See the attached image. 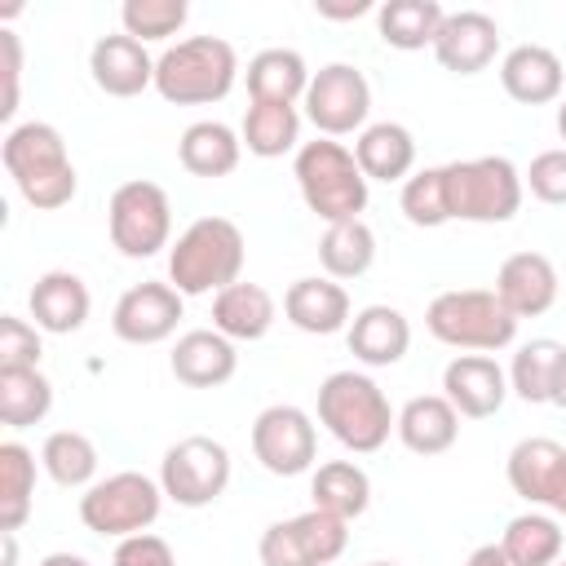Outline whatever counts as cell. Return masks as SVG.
Here are the masks:
<instances>
[{"instance_id": "13", "label": "cell", "mask_w": 566, "mask_h": 566, "mask_svg": "<svg viewBox=\"0 0 566 566\" xmlns=\"http://www.w3.org/2000/svg\"><path fill=\"white\" fill-rule=\"evenodd\" d=\"M252 455L274 478H296L318 455V429L296 402H274L252 420Z\"/></svg>"}, {"instance_id": "10", "label": "cell", "mask_w": 566, "mask_h": 566, "mask_svg": "<svg viewBox=\"0 0 566 566\" xmlns=\"http://www.w3.org/2000/svg\"><path fill=\"white\" fill-rule=\"evenodd\" d=\"M159 486L181 509H208L230 486V451L208 433L177 438L159 460Z\"/></svg>"}, {"instance_id": "41", "label": "cell", "mask_w": 566, "mask_h": 566, "mask_svg": "<svg viewBox=\"0 0 566 566\" xmlns=\"http://www.w3.org/2000/svg\"><path fill=\"white\" fill-rule=\"evenodd\" d=\"M40 327L18 318V314H4L0 318V371H31L40 367Z\"/></svg>"}, {"instance_id": "43", "label": "cell", "mask_w": 566, "mask_h": 566, "mask_svg": "<svg viewBox=\"0 0 566 566\" xmlns=\"http://www.w3.org/2000/svg\"><path fill=\"white\" fill-rule=\"evenodd\" d=\"M111 566H177V553L168 548V539L142 531V535H128L115 544Z\"/></svg>"}, {"instance_id": "33", "label": "cell", "mask_w": 566, "mask_h": 566, "mask_svg": "<svg viewBox=\"0 0 566 566\" xmlns=\"http://www.w3.org/2000/svg\"><path fill=\"white\" fill-rule=\"evenodd\" d=\"M562 354H566V345H557L553 336H535V340L517 345V354L509 363V394H517L531 407L548 402L557 367H562Z\"/></svg>"}, {"instance_id": "6", "label": "cell", "mask_w": 566, "mask_h": 566, "mask_svg": "<svg viewBox=\"0 0 566 566\" xmlns=\"http://www.w3.org/2000/svg\"><path fill=\"white\" fill-rule=\"evenodd\" d=\"M424 327L433 340L460 354H500L517 340V318L491 287H451L438 292L424 310Z\"/></svg>"}, {"instance_id": "2", "label": "cell", "mask_w": 566, "mask_h": 566, "mask_svg": "<svg viewBox=\"0 0 566 566\" xmlns=\"http://www.w3.org/2000/svg\"><path fill=\"white\" fill-rule=\"evenodd\" d=\"M243 230L230 217H199L190 221L177 243L168 248V283L181 296H217L243 274Z\"/></svg>"}, {"instance_id": "36", "label": "cell", "mask_w": 566, "mask_h": 566, "mask_svg": "<svg viewBox=\"0 0 566 566\" xmlns=\"http://www.w3.org/2000/svg\"><path fill=\"white\" fill-rule=\"evenodd\" d=\"M562 544L566 535L548 513H517L500 535V548L513 566H553L562 562Z\"/></svg>"}, {"instance_id": "17", "label": "cell", "mask_w": 566, "mask_h": 566, "mask_svg": "<svg viewBox=\"0 0 566 566\" xmlns=\"http://www.w3.org/2000/svg\"><path fill=\"white\" fill-rule=\"evenodd\" d=\"M442 398L464 420H486L509 398V371L491 354H455L442 367Z\"/></svg>"}, {"instance_id": "24", "label": "cell", "mask_w": 566, "mask_h": 566, "mask_svg": "<svg viewBox=\"0 0 566 566\" xmlns=\"http://www.w3.org/2000/svg\"><path fill=\"white\" fill-rule=\"evenodd\" d=\"M283 314L305 336H332L349 327V292L336 279H296L283 296Z\"/></svg>"}, {"instance_id": "25", "label": "cell", "mask_w": 566, "mask_h": 566, "mask_svg": "<svg viewBox=\"0 0 566 566\" xmlns=\"http://www.w3.org/2000/svg\"><path fill=\"white\" fill-rule=\"evenodd\" d=\"M394 433L411 455H442L460 438V411L442 394H420L398 411Z\"/></svg>"}, {"instance_id": "37", "label": "cell", "mask_w": 566, "mask_h": 566, "mask_svg": "<svg viewBox=\"0 0 566 566\" xmlns=\"http://www.w3.org/2000/svg\"><path fill=\"white\" fill-rule=\"evenodd\" d=\"M35 495V451L22 442H0V531H22Z\"/></svg>"}, {"instance_id": "26", "label": "cell", "mask_w": 566, "mask_h": 566, "mask_svg": "<svg viewBox=\"0 0 566 566\" xmlns=\"http://www.w3.org/2000/svg\"><path fill=\"white\" fill-rule=\"evenodd\" d=\"M354 159L367 181H407L416 168V137L398 119L367 124L354 142Z\"/></svg>"}, {"instance_id": "44", "label": "cell", "mask_w": 566, "mask_h": 566, "mask_svg": "<svg viewBox=\"0 0 566 566\" xmlns=\"http://www.w3.org/2000/svg\"><path fill=\"white\" fill-rule=\"evenodd\" d=\"M0 53H4V102H0V119H13V111H18V84H22V40L13 31H0Z\"/></svg>"}, {"instance_id": "4", "label": "cell", "mask_w": 566, "mask_h": 566, "mask_svg": "<svg viewBox=\"0 0 566 566\" xmlns=\"http://www.w3.org/2000/svg\"><path fill=\"white\" fill-rule=\"evenodd\" d=\"M239 80V53L221 35H190L155 57V93L172 106H212Z\"/></svg>"}, {"instance_id": "5", "label": "cell", "mask_w": 566, "mask_h": 566, "mask_svg": "<svg viewBox=\"0 0 566 566\" xmlns=\"http://www.w3.org/2000/svg\"><path fill=\"white\" fill-rule=\"evenodd\" d=\"M292 177L301 186L305 208L327 226L358 221L367 208V177H363L354 150L332 137L301 142V150L292 159Z\"/></svg>"}, {"instance_id": "47", "label": "cell", "mask_w": 566, "mask_h": 566, "mask_svg": "<svg viewBox=\"0 0 566 566\" xmlns=\"http://www.w3.org/2000/svg\"><path fill=\"white\" fill-rule=\"evenodd\" d=\"M548 402L566 411V354H562V367H557V380H553V398Z\"/></svg>"}, {"instance_id": "31", "label": "cell", "mask_w": 566, "mask_h": 566, "mask_svg": "<svg viewBox=\"0 0 566 566\" xmlns=\"http://www.w3.org/2000/svg\"><path fill=\"white\" fill-rule=\"evenodd\" d=\"M447 9L438 0H385L376 9V31L389 49H402V53H416V49H433L438 40V27H442Z\"/></svg>"}, {"instance_id": "27", "label": "cell", "mask_w": 566, "mask_h": 566, "mask_svg": "<svg viewBox=\"0 0 566 566\" xmlns=\"http://www.w3.org/2000/svg\"><path fill=\"white\" fill-rule=\"evenodd\" d=\"M177 159H181V168H186L190 177L217 181V177H230V172L239 168V159H243V137H239L230 124H221V119H195V124L181 133V142H177Z\"/></svg>"}, {"instance_id": "3", "label": "cell", "mask_w": 566, "mask_h": 566, "mask_svg": "<svg viewBox=\"0 0 566 566\" xmlns=\"http://www.w3.org/2000/svg\"><path fill=\"white\" fill-rule=\"evenodd\" d=\"M318 424L354 455H371L389 442L398 416L385 389L367 371H332L318 385Z\"/></svg>"}, {"instance_id": "11", "label": "cell", "mask_w": 566, "mask_h": 566, "mask_svg": "<svg viewBox=\"0 0 566 566\" xmlns=\"http://www.w3.org/2000/svg\"><path fill=\"white\" fill-rule=\"evenodd\" d=\"M349 544V522L323 513V509H305L296 517L270 522L261 531L256 557L261 566H332Z\"/></svg>"}, {"instance_id": "35", "label": "cell", "mask_w": 566, "mask_h": 566, "mask_svg": "<svg viewBox=\"0 0 566 566\" xmlns=\"http://www.w3.org/2000/svg\"><path fill=\"white\" fill-rule=\"evenodd\" d=\"M40 464H44V473H49L57 486H66V491H88L93 478H97V447H93V438L80 433V429H57V433L44 438Z\"/></svg>"}, {"instance_id": "20", "label": "cell", "mask_w": 566, "mask_h": 566, "mask_svg": "<svg viewBox=\"0 0 566 566\" xmlns=\"http://www.w3.org/2000/svg\"><path fill=\"white\" fill-rule=\"evenodd\" d=\"M168 367L186 389H217L239 371V349L217 327H195L177 336Z\"/></svg>"}, {"instance_id": "30", "label": "cell", "mask_w": 566, "mask_h": 566, "mask_svg": "<svg viewBox=\"0 0 566 566\" xmlns=\"http://www.w3.org/2000/svg\"><path fill=\"white\" fill-rule=\"evenodd\" d=\"M310 495H314V509H323V513H332L340 522H354L371 504V478L354 460H327V464L314 469Z\"/></svg>"}, {"instance_id": "8", "label": "cell", "mask_w": 566, "mask_h": 566, "mask_svg": "<svg viewBox=\"0 0 566 566\" xmlns=\"http://www.w3.org/2000/svg\"><path fill=\"white\" fill-rule=\"evenodd\" d=\"M159 509H164V486L137 469H119L80 495V522L106 539H128L150 531Z\"/></svg>"}, {"instance_id": "46", "label": "cell", "mask_w": 566, "mask_h": 566, "mask_svg": "<svg viewBox=\"0 0 566 566\" xmlns=\"http://www.w3.org/2000/svg\"><path fill=\"white\" fill-rule=\"evenodd\" d=\"M464 566H513L509 557H504V548L500 544H482V548H473L469 553V562Z\"/></svg>"}, {"instance_id": "21", "label": "cell", "mask_w": 566, "mask_h": 566, "mask_svg": "<svg viewBox=\"0 0 566 566\" xmlns=\"http://www.w3.org/2000/svg\"><path fill=\"white\" fill-rule=\"evenodd\" d=\"M27 310L35 318L40 332H53V336H71L88 323V310H93V296L84 287L80 274L71 270H49L35 279V287L27 292Z\"/></svg>"}, {"instance_id": "19", "label": "cell", "mask_w": 566, "mask_h": 566, "mask_svg": "<svg viewBox=\"0 0 566 566\" xmlns=\"http://www.w3.org/2000/svg\"><path fill=\"white\" fill-rule=\"evenodd\" d=\"M88 75L106 97H137L155 84V57L133 35H102L88 49Z\"/></svg>"}, {"instance_id": "29", "label": "cell", "mask_w": 566, "mask_h": 566, "mask_svg": "<svg viewBox=\"0 0 566 566\" xmlns=\"http://www.w3.org/2000/svg\"><path fill=\"white\" fill-rule=\"evenodd\" d=\"M310 66L296 49H261L243 80H248V97L252 102H279V106H296L305 102V88H310Z\"/></svg>"}, {"instance_id": "40", "label": "cell", "mask_w": 566, "mask_h": 566, "mask_svg": "<svg viewBox=\"0 0 566 566\" xmlns=\"http://www.w3.org/2000/svg\"><path fill=\"white\" fill-rule=\"evenodd\" d=\"M190 18V4L186 0H124L119 9V22H124V35L133 40H168L186 27Z\"/></svg>"}, {"instance_id": "12", "label": "cell", "mask_w": 566, "mask_h": 566, "mask_svg": "<svg viewBox=\"0 0 566 566\" xmlns=\"http://www.w3.org/2000/svg\"><path fill=\"white\" fill-rule=\"evenodd\" d=\"M305 119L318 128V137H349L367 128L371 115V84L354 62H327L310 75L305 88Z\"/></svg>"}, {"instance_id": "18", "label": "cell", "mask_w": 566, "mask_h": 566, "mask_svg": "<svg viewBox=\"0 0 566 566\" xmlns=\"http://www.w3.org/2000/svg\"><path fill=\"white\" fill-rule=\"evenodd\" d=\"M557 265L544 252H513L504 256L500 274H495V296L504 301V310L522 323V318H539L557 305Z\"/></svg>"}, {"instance_id": "1", "label": "cell", "mask_w": 566, "mask_h": 566, "mask_svg": "<svg viewBox=\"0 0 566 566\" xmlns=\"http://www.w3.org/2000/svg\"><path fill=\"white\" fill-rule=\"evenodd\" d=\"M0 159H4V172L13 177L18 195L35 208V212H57L75 199L80 190V177H75V164L66 155V142L53 124L44 119H27V124H13L4 133V146H0Z\"/></svg>"}, {"instance_id": "16", "label": "cell", "mask_w": 566, "mask_h": 566, "mask_svg": "<svg viewBox=\"0 0 566 566\" xmlns=\"http://www.w3.org/2000/svg\"><path fill=\"white\" fill-rule=\"evenodd\" d=\"M500 53V22L482 9H460V13H447L442 27H438V40H433V57L442 71L451 75H478L495 62Z\"/></svg>"}, {"instance_id": "14", "label": "cell", "mask_w": 566, "mask_h": 566, "mask_svg": "<svg viewBox=\"0 0 566 566\" xmlns=\"http://www.w3.org/2000/svg\"><path fill=\"white\" fill-rule=\"evenodd\" d=\"M181 310H186V296L172 287V283H159V279H146V283H133L115 310H111V332L124 340V345H159L177 332L181 323Z\"/></svg>"}, {"instance_id": "34", "label": "cell", "mask_w": 566, "mask_h": 566, "mask_svg": "<svg viewBox=\"0 0 566 566\" xmlns=\"http://www.w3.org/2000/svg\"><path fill=\"white\" fill-rule=\"evenodd\" d=\"M318 261H323L327 279H363L376 265V234H371V226L363 217L327 226L323 239H318Z\"/></svg>"}, {"instance_id": "51", "label": "cell", "mask_w": 566, "mask_h": 566, "mask_svg": "<svg viewBox=\"0 0 566 566\" xmlns=\"http://www.w3.org/2000/svg\"><path fill=\"white\" fill-rule=\"evenodd\" d=\"M367 566H394V562H367Z\"/></svg>"}, {"instance_id": "39", "label": "cell", "mask_w": 566, "mask_h": 566, "mask_svg": "<svg viewBox=\"0 0 566 566\" xmlns=\"http://www.w3.org/2000/svg\"><path fill=\"white\" fill-rule=\"evenodd\" d=\"M398 208L411 226L420 230H438L451 221V208H447V181H442V164L438 168H420L402 181V195H398Z\"/></svg>"}, {"instance_id": "9", "label": "cell", "mask_w": 566, "mask_h": 566, "mask_svg": "<svg viewBox=\"0 0 566 566\" xmlns=\"http://www.w3.org/2000/svg\"><path fill=\"white\" fill-rule=\"evenodd\" d=\"M106 230H111V243L119 248V256H128V261H146V256L172 248L168 190L146 177L115 186V195L106 203Z\"/></svg>"}, {"instance_id": "32", "label": "cell", "mask_w": 566, "mask_h": 566, "mask_svg": "<svg viewBox=\"0 0 566 566\" xmlns=\"http://www.w3.org/2000/svg\"><path fill=\"white\" fill-rule=\"evenodd\" d=\"M248 155L256 159H279L287 150H301V111L296 106H279V102H252L239 128Z\"/></svg>"}, {"instance_id": "45", "label": "cell", "mask_w": 566, "mask_h": 566, "mask_svg": "<svg viewBox=\"0 0 566 566\" xmlns=\"http://www.w3.org/2000/svg\"><path fill=\"white\" fill-rule=\"evenodd\" d=\"M314 13L332 18V22H349V18L371 13V0H314Z\"/></svg>"}, {"instance_id": "38", "label": "cell", "mask_w": 566, "mask_h": 566, "mask_svg": "<svg viewBox=\"0 0 566 566\" xmlns=\"http://www.w3.org/2000/svg\"><path fill=\"white\" fill-rule=\"evenodd\" d=\"M53 407V385L40 367L31 371H0V420L9 429H31L49 416Z\"/></svg>"}, {"instance_id": "22", "label": "cell", "mask_w": 566, "mask_h": 566, "mask_svg": "<svg viewBox=\"0 0 566 566\" xmlns=\"http://www.w3.org/2000/svg\"><path fill=\"white\" fill-rule=\"evenodd\" d=\"M345 345L367 367H394L411 349V323L394 305H363L345 327Z\"/></svg>"}, {"instance_id": "28", "label": "cell", "mask_w": 566, "mask_h": 566, "mask_svg": "<svg viewBox=\"0 0 566 566\" xmlns=\"http://www.w3.org/2000/svg\"><path fill=\"white\" fill-rule=\"evenodd\" d=\"M279 318L274 296L261 283H230L226 292L212 296V327L226 340H261Z\"/></svg>"}, {"instance_id": "48", "label": "cell", "mask_w": 566, "mask_h": 566, "mask_svg": "<svg viewBox=\"0 0 566 566\" xmlns=\"http://www.w3.org/2000/svg\"><path fill=\"white\" fill-rule=\"evenodd\" d=\"M40 566H93L88 557H80V553H49Z\"/></svg>"}, {"instance_id": "23", "label": "cell", "mask_w": 566, "mask_h": 566, "mask_svg": "<svg viewBox=\"0 0 566 566\" xmlns=\"http://www.w3.org/2000/svg\"><path fill=\"white\" fill-rule=\"evenodd\" d=\"M500 84L522 106H548L562 97V57L548 44H517L500 62Z\"/></svg>"}, {"instance_id": "42", "label": "cell", "mask_w": 566, "mask_h": 566, "mask_svg": "<svg viewBox=\"0 0 566 566\" xmlns=\"http://www.w3.org/2000/svg\"><path fill=\"white\" fill-rule=\"evenodd\" d=\"M526 190L539 199V203H553V208H566V146L557 150H539L531 159V168L522 172Z\"/></svg>"}, {"instance_id": "7", "label": "cell", "mask_w": 566, "mask_h": 566, "mask_svg": "<svg viewBox=\"0 0 566 566\" xmlns=\"http://www.w3.org/2000/svg\"><path fill=\"white\" fill-rule=\"evenodd\" d=\"M442 181H447L451 221H473V226L513 221L522 208V195H526L517 164L504 155H478V159L442 164Z\"/></svg>"}, {"instance_id": "50", "label": "cell", "mask_w": 566, "mask_h": 566, "mask_svg": "<svg viewBox=\"0 0 566 566\" xmlns=\"http://www.w3.org/2000/svg\"><path fill=\"white\" fill-rule=\"evenodd\" d=\"M557 133H562V142H566V97L557 102Z\"/></svg>"}, {"instance_id": "15", "label": "cell", "mask_w": 566, "mask_h": 566, "mask_svg": "<svg viewBox=\"0 0 566 566\" xmlns=\"http://www.w3.org/2000/svg\"><path fill=\"white\" fill-rule=\"evenodd\" d=\"M509 486L548 513L566 517V447L553 438H522L504 460Z\"/></svg>"}, {"instance_id": "52", "label": "cell", "mask_w": 566, "mask_h": 566, "mask_svg": "<svg viewBox=\"0 0 566 566\" xmlns=\"http://www.w3.org/2000/svg\"><path fill=\"white\" fill-rule=\"evenodd\" d=\"M553 566H566V562H553Z\"/></svg>"}, {"instance_id": "49", "label": "cell", "mask_w": 566, "mask_h": 566, "mask_svg": "<svg viewBox=\"0 0 566 566\" xmlns=\"http://www.w3.org/2000/svg\"><path fill=\"white\" fill-rule=\"evenodd\" d=\"M18 531H0V544H4V562L0 566H13L18 562V539H13Z\"/></svg>"}]
</instances>
